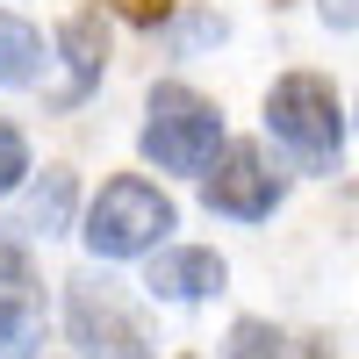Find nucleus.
Listing matches in <instances>:
<instances>
[{
    "instance_id": "7",
    "label": "nucleus",
    "mask_w": 359,
    "mask_h": 359,
    "mask_svg": "<svg viewBox=\"0 0 359 359\" xmlns=\"http://www.w3.org/2000/svg\"><path fill=\"white\" fill-rule=\"evenodd\" d=\"M57 43H65V65H72V79L65 86H57V108H79L86 94H94V79H101V65H108V36H101V15H72L65 22V36H57Z\"/></svg>"
},
{
    "instance_id": "1",
    "label": "nucleus",
    "mask_w": 359,
    "mask_h": 359,
    "mask_svg": "<svg viewBox=\"0 0 359 359\" xmlns=\"http://www.w3.org/2000/svg\"><path fill=\"white\" fill-rule=\"evenodd\" d=\"M223 144V115L216 101H201L194 86H158L151 115H144V158L158 172H208Z\"/></svg>"
},
{
    "instance_id": "2",
    "label": "nucleus",
    "mask_w": 359,
    "mask_h": 359,
    "mask_svg": "<svg viewBox=\"0 0 359 359\" xmlns=\"http://www.w3.org/2000/svg\"><path fill=\"white\" fill-rule=\"evenodd\" d=\"M266 130L316 172V165H331L338 144H345V108H338V94L316 72H287V79H273V94H266Z\"/></svg>"
},
{
    "instance_id": "12",
    "label": "nucleus",
    "mask_w": 359,
    "mask_h": 359,
    "mask_svg": "<svg viewBox=\"0 0 359 359\" xmlns=\"http://www.w3.org/2000/svg\"><path fill=\"white\" fill-rule=\"evenodd\" d=\"M65 201H72V180L50 172V194H36V208H29V216H36L43 230H57V223H65Z\"/></svg>"
},
{
    "instance_id": "8",
    "label": "nucleus",
    "mask_w": 359,
    "mask_h": 359,
    "mask_svg": "<svg viewBox=\"0 0 359 359\" xmlns=\"http://www.w3.org/2000/svg\"><path fill=\"white\" fill-rule=\"evenodd\" d=\"M230 359H331V338H287L273 323H237L230 331Z\"/></svg>"
},
{
    "instance_id": "3",
    "label": "nucleus",
    "mask_w": 359,
    "mask_h": 359,
    "mask_svg": "<svg viewBox=\"0 0 359 359\" xmlns=\"http://www.w3.org/2000/svg\"><path fill=\"white\" fill-rule=\"evenodd\" d=\"M165 230H172V201L158 187H144V180H108L94 194V208H86L79 237H86L94 259H137V252H151Z\"/></svg>"
},
{
    "instance_id": "11",
    "label": "nucleus",
    "mask_w": 359,
    "mask_h": 359,
    "mask_svg": "<svg viewBox=\"0 0 359 359\" xmlns=\"http://www.w3.org/2000/svg\"><path fill=\"white\" fill-rule=\"evenodd\" d=\"M22 172H29V144H22L15 123H0V194L22 187Z\"/></svg>"
},
{
    "instance_id": "6",
    "label": "nucleus",
    "mask_w": 359,
    "mask_h": 359,
    "mask_svg": "<svg viewBox=\"0 0 359 359\" xmlns=\"http://www.w3.org/2000/svg\"><path fill=\"white\" fill-rule=\"evenodd\" d=\"M230 280V266L216 259V252H158L151 259V273H144V287L158 294V302H201V294H216Z\"/></svg>"
},
{
    "instance_id": "13",
    "label": "nucleus",
    "mask_w": 359,
    "mask_h": 359,
    "mask_svg": "<svg viewBox=\"0 0 359 359\" xmlns=\"http://www.w3.org/2000/svg\"><path fill=\"white\" fill-rule=\"evenodd\" d=\"M29 273V266H22V245H15V237H0V287H15Z\"/></svg>"
},
{
    "instance_id": "4",
    "label": "nucleus",
    "mask_w": 359,
    "mask_h": 359,
    "mask_svg": "<svg viewBox=\"0 0 359 359\" xmlns=\"http://www.w3.org/2000/svg\"><path fill=\"white\" fill-rule=\"evenodd\" d=\"M65 323H72V345H79L86 359H151L144 323L108 294V280H72V294H65Z\"/></svg>"
},
{
    "instance_id": "9",
    "label": "nucleus",
    "mask_w": 359,
    "mask_h": 359,
    "mask_svg": "<svg viewBox=\"0 0 359 359\" xmlns=\"http://www.w3.org/2000/svg\"><path fill=\"white\" fill-rule=\"evenodd\" d=\"M43 65V36L15 15H0V86H29Z\"/></svg>"
},
{
    "instance_id": "14",
    "label": "nucleus",
    "mask_w": 359,
    "mask_h": 359,
    "mask_svg": "<svg viewBox=\"0 0 359 359\" xmlns=\"http://www.w3.org/2000/svg\"><path fill=\"white\" fill-rule=\"evenodd\" d=\"M323 22H331V29H345V36H352V22H359V8H352V0H323Z\"/></svg>"
},
{
    "instance_id": "10",
    "label": "nucleus",
    "mask_w": 359,
    "mask_h": 359,
    "mask_svg": "<svg viewBox=\"0 0 359 359\" xmlns=\"http://www.w3.org/2000/svg\"><path fill=\"white\" fill-rule=\"evenodd\" d=\"M36 345H43V316L15 294H0V359H36Z\"/></svg>"
},
{
    "instance_id": "5",
    "label": "nucleus",
    "mask_w": 359,
    "mask_h": 359,
    "mask_svg": "<svg viewBox=\"0 0 359 359\" xmlns=\"http://www.w3.org/2000/svg\"><path fill=\"white\" fill-rule=\"evenodd\" d=\"M201 194L216 216H237V223H266L273 216V201H280V180L266 172V158L252 151V144H230L223 165L201 180Z\"/></svg>"
}]
</instances>
